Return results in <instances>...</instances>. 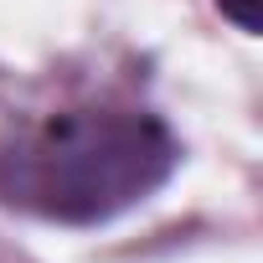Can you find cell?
I'll return each mask as SVG.
<instances>
[{
  "instance_id": "obj_1",
  "label": "cell",
  "mask_w": 263,
  "mask_h": 263,
  "mask_svg": "<svg viewBox=\"0 0 263 263\" xmlns=\"http://www.w3.org/2000/svg\"><path fill=\"white\" fill-rule=\"evenodd\" d=\"M171 165L176 140L160 119L129 108H78L0 150V191L52 222H108L145 201Z\"/></svg>"
},
{
  "instance_id": "obj_2",
  "label": "cell",
  "mask_w": 263,
  "mask_h": 263,
  "mask_svg": "<svg viewBox=\"0 0 263 263\" xmlns=\"http://www.w3.org/2000/svg\"><path fill=\"white\" fill-rule=\"evenodd\" d=\"M217 6H222V16H227V21H237L242 31H258V26H263V16H258L263 0H217Z\"/></svg>"
}]
</instances>
